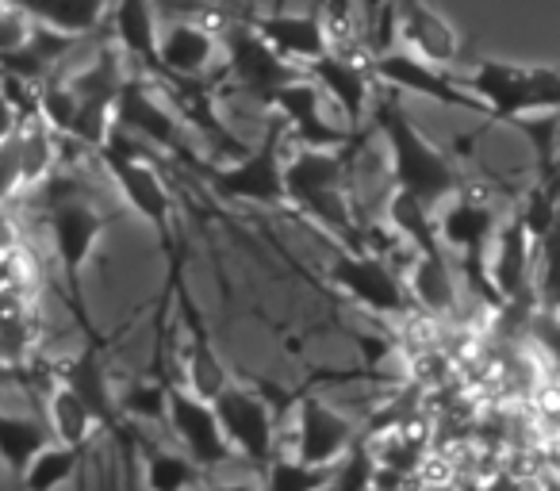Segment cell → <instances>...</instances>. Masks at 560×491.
<instances>
[{"label":"cell","instance_id":"cell-31","mask_svg":"<svg viewBox=\"0 0 560 491\" xmlns=\"http://www.w3.org/2000/svg\"><path fill=\"white\" fill-rule=\"evenodd\" d=\"M81 457H85V449H70V445H58V442L43 445V449L32 457V465L20 472L24 491H58L62 483L73 480Z\"/></svg>","mask_w":560,"mask_h":491},{"label":"cell","instance_id":"cell-10","mask_svg":"<svg viewBox=\"0 0 560 491\" xmlns=\"http://www.w3.org/2000/svg\"><path fill=\"white\" fill-rule=\"evenodd\" d=\"M112 127L127 139H142L165 154H185V124L150 93L147 81L124 78L112 104Z\"/></svg>","mask_w":560,"mask_h":491},{"label":"cell","instance_id":"cell-13","mask_svg":"<svg viewBox=\"0 0 560 491\" xmlns=\"http://www.w3.org/2000/svg\"><path fill=\"white\" fill-rule=\"evenodd\" d=\"M78 96V119H73L70 139H78L81 147L96 150L112 131V104L124 85V70H119L116 55L96 58L89 70H81L78 78H66Z\"/></svg>","mask_w":560,"mask_h":491},{"label":"cell","instance_id":"cell-25","mask_svg":"<svg viewBox=\"0 0 560 491\" xmlns=\"http://www.w3.org/2000/svg\"><path fill=\"white\" fill-rule=\"evenodd\" d=\"M62 384L93 411L96 426H112V422H116V399H112L108 376H104V361H101V353H96V346H89V350L66 369Z\"/></svg>","mask_w":560,"mask_h":491},{"label":"cell","instance_id":"cell-37","mask_svg":"<svg viewBox=\"0 0 560 491\" xmlns=\"http://www.w3.org/2000/svg\"><path fill=\"white\" fill-rule=\"evenodd\" d=\"M20 281H24V261H20V254L16 250L0 254V292L20 289Z\"/></svg>","mask_w":560,"mask_h":491},{"label":"cell","instance_id":"cell-6","mask_svg":"<svg viewBox=\"0 0 560 491\" xmlns=\"http://www.w3.org/2000/svg\"><path fill=\"white\" fill-rule=\"evenodd\" d=\"M211 411H215L219 430H223L231 453H242L254 465H269L272 445H277V422H272L269 404L257 391L231 381L211 399Z\"/></svg>","mask_w":560,"mask_h":491},{"label":"cell","instance_id":"cell-17","mask_svg":"<svg viewBox=\"0 0 560 491\" xmlns=\"http://www.w3.org/2000/svg\"><path fill=\"white\" fill-rule=\"evenodd\" d=\"M249 27H254L284 62L300 66V70H304L307 62H315V58L330 55L327 24H323L319 16H307V12H269V16H257Z\"/></svg>","mask_w":560,"mask_h":491},{"label":"cell","instance_id":"cell-2","mask_svg":"<svg viewBox=\"0 0 560 491\" xmlns=\"http://www.w3.org/2000/svg\"><path fill=\"white\" fill-rule=\"evenodd\" d=\"M465 89L499 124H522L529 116H552L560 108V73L552 66H514L483 58L465 78Z\"/></svg>","mask_w":560,"mask_h":491},{"label":"cell","instance_id":"cell-9","mask_svg":"<svg viewBox=\"0 0 560 491\" xmlns=\"http://www.w3.org/2000/svg\"><path fill=\"white\" fill-rule=\"evenodd\" d=\"M226 66H231V78L246 89L257 101H269L277 89L292 85L296 78H304V70L277 55L261 35L249 24H231L223 35Z\"/></svg>","mask_w":560,"mask_h":491},{"label":"cell","instance_id":"cell-30","mask_svg":"<svg viewBox=\"0 0 560 491\" xmlns=\"http://www.w3.org/2000/svg\"><path fill=\"white\" fill-rule=\"evenodd\" d=\"M12 139H16L20 180L24 185H39L50 173V165H55V131L39 116H32L12 131Z\"/></svg>","mask_w":560,"mask_h":491},{"label":"cell","instance_id":"cell-26","mask_svg":"<svg viewBox=\"0 0 560 491\" xmlns=\"http://www.w3.org/2000/svg\"><path fill=\"white\" fill-rule=\"evenodd\" d=\"M407 300L430 315H450L457 307V277L450 269V258H419L415 254Z\"/></svg>","mask_w":560,"mask_h":491},{"label":"cell","instance_id":"cell-23","mask_svg":"<svg viewBox=\"0 0 560 491\" xmlns=\"http://www.w3.org/2000/svg\"><path fill=\"white\" fill-rule=\"evenodd\" d=\"M219 50V39L200 24H173L158 35V70L170 78H200Z\"/></svg>","mask_w":560,"mask_h":491},{"label":"cell","instance_id":"cell-32","mask_svg":"<svg viewBox=\"0 0 560 491\" xmlns=\"http://www.w3.org/2000/svg\"><path fill=\"white\" fill-rule=\"evenodd\" d=\"M269 472H265V491H327L335 480V465L330 468H315V465H300L296 457H272Z\"/></svg>","mask_w":560,"mask_h":491},{"label":"cell","instance_id":"cell-38","mask_svg":"<svg viewBox=\"0 0 560 491\" xmlns=\"http://www.w3.org/2000/svg\"><path fill=\"white\" fill-rule=\"evenodd\" d=\"M16 127H20V119H16V112H12V104L4 101V89H0V142L9 139Z\"/></svg>","mask_w":560,"mask_h":491},{"label":"cell","instance_id":"cell-35","mask_svg":"<svg viewBox=\"0 0 560 491\" xmlns=\"http://www.w3.org/2000/svg\"><path fill=\"white\" fill-rule=\"evenodd\" d=\"M24 180H20V157H16V139H4L0 142V203L9 200L12 192H20Z\"/></svg>","mask_w":560,"mask_h":491},{"label":"cell","instance_id":"cell-28","mask_svg":"<svg viewBox=\"0 0 560 491\" xmlns=\"http://www.w3.org/2000/svg\"><path fill=\"white\" fill-rule=\"evenodd\" d=\"M47 414H50V442L58 445H70V449H85L96 434V419L78 396H73L66 384H58L50 391V404H47Z\"/></svg>","mask_w":560,"mask_h":491},{"label":"cell","instance_id":"cell-24","mask_svg":"<svg viewBox=\"0 0 560 491\" xmlns=\"http://www.w3.org/2000/svg\"><path fill=\"white\" fill-rule=\"evenodd\" d=\"M112 32L116 43L124 47L127 58L142 62L147 70H158V16H154V0H116L112 9Z\"/></svg>","mask_w":560,"mask_h":491},{"label":"cell","instance_id":"cell-36","mask_svg":"<svg viewBox=\"0 0 560 491\" xmlns=\"http://www.w3.org/2000/svg\"><path fill=\"white\" fill-rule=\"evenodd\" d=\"M127 411L147 414V419H165V384H142L127 396Z\"/></svg>","mask_w":560,"mask_h":491},{"label":"cell","instance_id":"cell-39","mask_svg":"<svg viewBox=\"0 0 560 491\" xmlns=\"http://www.w3.org/2000/svg\"><path fill=\"white\" fill-rule=\"evenodd\" d=\"M200 491H257L254 483H211V488H200Z\"/></svg>","mask_w":560,"mask_h":491},{"label":"cell","instance_id":"cell-14","mask_svg":"<svg viewBox=\"0 0 560 491\" xmlns=\"http://www.w3.org/2000/svg\"><path fill=\"white\" fill-rule=\"evenodd\" d=\"M369 78L384 81V85H392L396 93L427 96V101L450 104V108L483 112L480 101H476L465 85H457V81H453L445 70H438V66L415 58L411 50H388V55L373 58V66H369Z\"/></svg>","mask_w":560,"mask_h":491},{"label":"cell","instance_id":"cell-19","mask_svg":"<svg viewBox=\"0 0 560 491\" xmlns=\"http://www.w3.org/2000/svg\"><path fill=\"white\" fill-rule=\"evenodd\" d=\"M177 304H180V319H185V335H188V353H185V384L180 388L192 391L196 399H215L219 391L231 384V373H226L223 358L215 353V346H211V335L208 327H203L200 312H196V304L188 300L185 289H177Z\"/></svg>","mask_w":560,"mask_h":491},{"label":"cell","instance_id":"cell-1","mask_svg":"<svg viewBox=\"0 0 560 491\" xmlns=\"http://www.w3.org/2000/svg\"><path fill=\"white\" fill-rule=\"evenodd\" d=\"M376 124H381V135H384V142H388L392 177H396L399 192L415 196V200H422L427 208L445 203L453 192H460L453 165L445 162L442 150L415 127V119L407 116L404 104L384 101L381 108H376Z\"/></svg>","mask_w":560,"mask_h":491},{"label":"cell","instance_id":"cell-34","mask_svg":"<svg viewBox=\"0 0 560 491\" xmlns=\"http://www.w3.org/2000/svg\"><path fill=\"white\" fill-rule=\"evenodd\" d=\"M346 453H350V460H338L327 491H373V460H369L365 445L353 442Z\"/></svg>","mask_w":560,"mask_h":491},{"label":"cell","instance_id":"cell-11","mask_svg":"<svg viewBox=\"0 0 560 491\" xmlns=\"http://www.w3.org/2000/svg\"><path fill=\"white\" fill-rule=\"evenodd\" d=\"M330 281L365 312L373 315H404L411 307L407 300V284L384 266L381 258L361 250H342L330 261Z\"/></svg>","mask_w":560,"mask_h":491},{"label":"cell","instance_id":"cell-40","mask_svg":"<svg viewBox=\"0 0 560 491\" xmlns=\"http://www.w3.org/2000/svg\"><path fill=\"white\" fill-rule=\"evenodd\" d=\"M4 381H12V373H9L4 365H0V384H4Z\"/></svg>","mask_w":560,"mask_h":491},{"label":"cell","instance_id":"cell-5","mask_svg":"<svg viewBox=\"0 0 560 491\" xmlns=\"http://www.w3.org/2000/svg\"><path fill=\"white\" fill-rule=\"evenodd\" d=\"M208 180L219 196L257 208H280L284 200V154H280V131H269V139L257 150H246L238 162L208 169Z\"/></svg>","mask_w":560,"mask_h":491},{"label":"cell","instance_id":"cell-15","mask_svg":"<svg viewBox=\"0 0 560 491\" xmlns=\"http://www.w3.org/2000/svg\"><path fill=\"white\" fill-rule=\"evenodd\" d=\"M350 445H353V422L346 419L342 411H335V407L319 396H307L304 404H300L296 453H292L300 465L330 468L346 457Z\"/></svg>","mask_w":560,"mask_h":491},{"label":"cell","instance_id":"cell-33","mask_svg":"<svg viewBox=\"0 0 560 491\" xmlns=\"http://www.w3.org/2000/svg\"><path fill=\"white\" fill-rule=\"evenodd\" d=\"M200 468L173 449H150L147 453V488L150 491H192Z\"/></svg>","mask_w":560,"mask_h":491},{"label":"cell","instance_id":"cell-12","mask_svg":"<svg viewBox=\"0 0 560 491\" xmlns=\"http://www.w3.org/2000/svg\"><path fill=\"white\" fill-rule=\"evenodd\" d=\"M165 419L196 468H215L231 457V445H226L208 399H196L180 384H165Z\"/></svg>","mask_w":560,"mask_h":491},{"label":"cell","instance_id":"cell-4","mask_svg":"<svg viewBox=\"0 0 560 491\" xmlns=\"http://www.w3.org/2000/svg\"><path fill=\"white\" fill-rule=\"evenodd\" d=\"M96 154H101L104 169H108V177L116 180L119 196L131 203L135 215H139L142 223H150L165 242H170V234H173L170 188L162 185V177H158L154 165L139 154V147H135L124 131H116V127H112L108 139L96 147Z\"/></svg>","mask_w":560,"mask_h":491},{"label":"cell","instance_id":"cell-8","mask_svg":"<svg viewBox=\"0 0 560 491\" xmlns=\"http://www.w3.org/2000/svg\"><path fill=\"white\" fill-rule=\"evenodd\" d=\"M108 211L89 203L85 196H62V200L50 203V238H55L58 266H62L66 281L73 284V292L81 289V273H85L89 258H93L96 242L108 231Z\"/></svg>","mask_w":560,"mask_h":491},{"label":"cell","instance_id":"cell-29","mask_svg":"<svg viewBox=\"0 0 560 491\" xmlns=\"http://www.w3.org/2000/svg\"><path fill=\"white\" fill-rule=\"evenodd\" d=\"M43 445H50L47 422L32 419V414L0 411V460H4L12 472H16V476L24 472Z\"/></svg>","mask_w":560,"mask_h":491},{"label":"cell","instance_id":"cell-7","mask_svg":"<svg viewBox=\"0 0 560 491\" xmlns=\"http://www.w3.org/2000/svg\"><path fill=\"white\" fill-rule=\"evenodd\" d=\"M434 223H438V242H442V250L450 246V250L465 254V269H468V277H472V284L491 296L483 261H488V246H491V238H495L499 223H495V215H491L488 203L476 200V196H468V192H453Z\"/></svg>","mask_w":560,"mask_h":491},{"label":"cell","instance_id":"cell-16","mask_svg":"<svg viewBox=\"0 0 560 491\" xmlns=\"http://www.w3.org/2000/svg\"><path fill=\"white\" fill-rule=\"evenodd\" d=\"M269 104L292 127V135L300 139V150H346V142H350V127H335L323 119V93L307 78H296L292 85L277 89L269 96Z\"/></svg>","mask_w":560,"mask_h":491},{"label":"cell","instance_id":"cell-27","mask_svg":"<svg viewBox=\"0 0 560 491\" xmlns=\"http://www.w3.org/2000/svg\"><path fill=\"white\" fill-rule=\"evenodd\" d=\"M388 219H392V226L411 242L419 258H445L442 242H438V223L422 200H415V196L396 188L388 200Z\"/></svg>","mask_w":560,"mask_h":491},{"label":"cell","instance_id":"cell-3","mask_svg":"<svg viewBox=\"0 0 560 491\" xmlns=\"http://www.w3.org/2000/svg\"><path fill=\"white\" fill-rule=\"evenodd\" d=\"M284 200L307 211L330 234L358 246L350 200H346V157L342 150H300L284 162Z\"/></svg>","mask_w":560,"mask_h":491},{"label":"cell","instance_id":"cell-18","mask_svg":"<svg viewBox=\"0 0 560 491\" xmlns=\"http://www.w3.org/2000/svg\"><path fill=\"white\" fill-rule=\"evenodd\" d=\"M529 261H534V238L526 234L522 219L514 215L506 226H495L488 246V284L495 300H518L529 289Z\"/></svg>","mask_w":560,"mask_h":491},{"label":"cell","instance_id":"cell-22","mask_svg":"<svg viewBox=\"0 0 560 491\" xmlns=\"http://www.w3.org/2000/svg\"><path fill=\"white\" fill-rule=\"evenodd\" d=\"M4 9L20 12L27 24L47 27L50 35H85L108 16V0H0Z\"/></svg>","mask_w":560,"mask_h":491},{"label":"cell","instance_id":"cell-20","mask_svg":"<svg viewBox=\"0 0 560 491\" xmlns=\"http://www.w3.org/2000/svg\"><path fill=\"white\" fill-rule=\"evenodd\" d=\"M304 78L342 108V116L350 119V131L365 124L369 101H373V85H369L365 66L350 62V58H338V55H323L304 66Z\"/></svg>","mask_w":560,"mask_h":491},{"label":"cell","instance_id":"cell-21","mask_svg":"<svg viewBox=\"0 0 560 491\" xmlns=\"http://www.w3.org/2000/svg\"><path fill=\"white\" fill-rule=\"evenodd\" d=\"M399 32L411 43V55L422 62L438 70L457 62V32L427 0H399Z\"/></svg>","mask_w":560,"mask_h":491}]
</instances>
